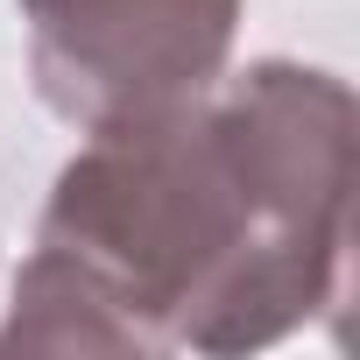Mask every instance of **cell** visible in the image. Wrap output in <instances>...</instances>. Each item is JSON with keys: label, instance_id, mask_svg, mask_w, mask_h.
I'll return each instance as SVG.
<instances>
[{"label": "cell", "instance_id": "6da1fadb", "mask_svg": "<svg viewBox=\"0 0 360 360\" xmlns=\"http://www.w3.org/2000/svg\"><path fill=\"white\" fill-rule=\"evenodd\" d=\"M36 248L85 269L148 353H262L346 304L353 92L262 57L113 127L57 169Z\"/></svg>", "mask_w": 360, "mask_h": 360}, {"label": "cell", "instance_id": "7a4b0ae2", "mask_svg": "<svg viewBox=\"0 0 360 360\" xmlns=\"http://www.w3.org/2000/svg\"><path fill=\"white\" fill-rule=\"evenodd\" d=\"M36 99L71 127H113L226 78L240 0H22Z\"/></svg>", "mask_w": 360, "mask_h": 360}]
</instances>
